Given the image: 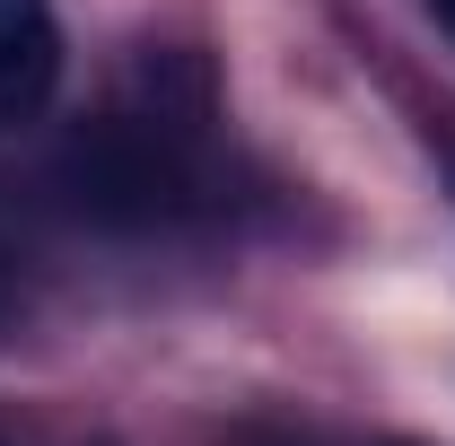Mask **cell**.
<instances>
[{"mask_svg":"<svg viewBox=\"0 0 455 446\" xmlns=\"http://www.w3.org/2000/svg\"><path fill=\"white\" fill-rule=\"evenodd\" d=\"M202 123H211V88L193 79L184 97H167V70H140V106L79 123L61 140V184L88 219L106 227H175L211 202L202 175Z\"/></svg>","mask_w":455,"mask_h":446,"instance_id":"obj_1","label":"cell"},{"mask_svg":"<svg viewBox=\"0 0 455 446\" xmlns=\"http://www.w3.org/2000/svg\"><path fill=\"white\" fill-rule=\"evenodd\" d=\"M61 79V27L53 0H0V123H27L44 114Z\"/></svg>","mask_w":455,"mask_h":446,"instance_id":"obj_2","label":"cell"},{"mask_svg":"<svg viewBox=\"0 0 455 446\" xmlns=\"http://www.w3.org/2000/svg\"><path fill=\"white\" fill-rule=\"evenodd\" d=\"M429 9H438V27H447V36H455V0H429Z\"/></svg>","mask_w":455,"mask_h":446,"instance_id":"obj_3","label":"cell"},{"mask_svg":"<svg viewBox=\"0 0 455 446\" xmlns=\"http://www.w3.org/2000/svg\"><path fill=\"white\" fill-rule=\"evenodd\" d=\"M0 315H9V272H0Z\"/></svg>","mask_w":455,"mask_h":446,"instance_id":"obj_4","label":"cell"}]
</instances>
